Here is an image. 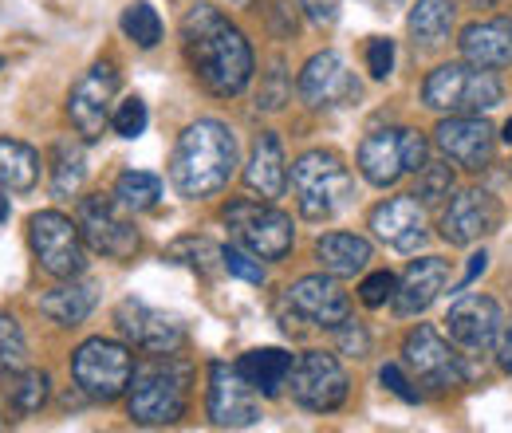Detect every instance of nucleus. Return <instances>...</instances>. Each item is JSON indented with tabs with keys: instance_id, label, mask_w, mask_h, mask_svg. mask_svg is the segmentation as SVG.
Segmentation results:
<instances>
[{
	"instance_id": "50",
	"label": "nucleus",
	"mask_w": 512,
	"mask_h": 433,
	"mask_svg": "<svg viewBox=\"0 0 512 433\" xmlns=\"http://www.w3.org/2000/svg\"><path fill=\"white\" fill-rule=\"evenodd\" d=\"M371 4H390V0H371Z\"/></svg>"
},
{
	"instance_id": "19",
	"label": "nucleus",
	"mask_w": 512,
	"mask_h": 433,
	"mask_svg": "<svg viewBox=\"0 0 512 433\" xmlns=\"http://www.w3.org/2000/svg\"><path fill=\"white\" fill-rule=\"evenodd\" d=\"M284 304L292 308L296 319H304V323H312V327H331V331L351 315V300H347L339 276H331V272L296 280V284L288 288Z\"/></svg>"
},
{
	"instance_id": "52",
	"label": "nucleus",
	"mask_w": 512,
	"mask_h": 433,
	"mask_svg": "<svg viewBox=\"0 0 512 433\" xmlns=\"http://www.w3.org/2000/svg\"><path fill=\"white\" fill-rule=\"evenodd\" d=\"M0 67H4V60H0Z\"/></svg>"
},
{
	"instance_id": "48",
	"label": "nucleus",
	"mask_w": 512,
	"mask_h": 433,
	"mask_svg": "<svg viewBox=\"0 0 512 433\" xmlns=\"http://www.w3.org/2000/svg\"><path fill=\"white\" fill-rule=\"evenodd\" d=\"M461 4H465V8H493L497 0H461Z\"/></svg>"
},
{
	"instance_id": "51",
	"label": "nucleus",
	"mask_w": 512,
	"mask_h": 433,
	"mask_svg": "<svg viewBox=\"0 0 512 433\" xmlns=\"http://www.w3.org/2000/svg\"><path fill=\"white\" fill-rule=\"evenodd\" d=\"M237 4H249V0H237Z\"/></svg>"
},
{
	"instance_id": "16",
	"label": "nucleus",
	"mask_w": 512,
	"mask_h": 433,
	"mask_svg": "<svg viewBox=\"0 0 512 433\" xmlns=\"http://www.w3.org/2000/svg\"><path fill=\"white\" fill-rule=\"evenodd\" d=\"M296 91L308 107L316 111H331V107H351L359 99V79L355 71L347 67V60L339 52H316L312 60L304 63L300 79H296Z\"/></svg>"
},
{
	"instance_id": "31",
	"label": "nucleus",
	"mask_w": 512,
	"mask_h": 433,
	"mask_svg": "<svg viewBox=\"0 0 512 433\" xmlns=\"http://www.w3.org/2000/svg\"><path fill=\"white\" fill-rule=\"evenodd\" d=\"M166 260L186 264V268L201 272V276H213L217 268H225V248L213 245L209 237H182V241H174V245L166 248Z\"/></svg>"
},
{
	"instance_id": "5",
	"label": "nucleus",
	"mask_w": 512,
	"mask_h": 433,
	"mask_svg": "<svg viewBox=\"0 0 512 433\" xmlns=\"http://www.w3.org/2000/svg\"><path fill=\"white\" fill-rule=\"evenodd\" d=\"M292 193L308 221H331L351 205L355 182L335 150H308L292 162Z\"/></svg>"
},
{
	"instance_id": "49",
	"label": "nucleus",
	"mask_w": 512,
	"mask_h": 433,
	"mask_svg": "<svg viewBox=\"0 0 512 433\" xmlns=\"http://www.w3.org/2000/svg\"><path fill=\"white\" fill-rule=\"evenodd\" d=\"M501 138H505V142H509V146H512V119H509V123H505V130H501Z\"/></svg>"
},
{
	"instance_id": "25",
	"label": "nucleus",
	"mask_w": 512,
	"mask_h": 433,
	"mask_svg": "<svg viewBox=\"0 0 512 433\" xmlns=\"http://www.w3.org/2000/svg\"><path fill=\"white\" fill-rule=\"evenodd\" d=\"M99 304V288L91 284V280H64L60 288H52V292H44L40 296V311L52 319V323H60V327H79L91 311Z\"/></svg>"
},
{
	"instance_id": "29",
	"label": "nucleus",
	"mask_w": 512,
	"mask_h": 433,
	"mask_svg": "<svg viewBox=\"0 0 512 433\" xmlns=\"http://www.w3.org/2000/svg\"><path fill=\"white\" fill-rule=\"evenodd\" d=\"M40 182V154L28 142L0 138V189L28 193Z\"/></svg>"
},
{
	"instance_id": "3",
	"label": "nucleus",
	"mask_w": 512,
	"mask_h": 433,
	"mask_svg": "<svg viewBox=\"0 0 512 433\" xmlns=\"http://www.w3.org/2000/svg\"><path fill=\"white\" fill-rule=\"evenodd\" d=\"M193 367L178 355H154L130 378L127 410L138 426H174L190 406Z\"/></svg>"
},
{
	"instance_id": "42",
	"label": "nucleus",
	"mask_w": 512,
	"mask_h": 433,
	"mask_svg": "<svg viewBox=\"0 0 512 433\" xmlns=\"http://www.w3.org/2000/svg\"><path fill=\"white\" fill-rule=\"evenodd\" d=\"M402 146H406V170L418 174L430 162V142L422 130H402Z\"/></svg>"
},
{
	"instance_id": "7",
	"label": "nucleus",
	"mask_w": 512,
	"mask_h": 433,
	"mask_svg": "<svg viewBox=\"0 0 512 433\" xmlns=\"http://www.w3.org/2000/svg\"><path fill=\"white\" fill-rule=\"evenodd\" d=\"M130 209L111 193H91L79 201V233H83V245L95 248L99 256H111V260H130L138 252V229L127 217Z\"/></svg>"
},
{
	"instance_id": "22",
	"label": "nucleus",
	"mask_w": 512,
	"mask_h": 433,
	"mask_svg": "<svg viewBox=\"0 0 512 433\" xmlns=\"http://www.w3.org/2000/svg\"><path fill=\"white\" fill-rule=\"evenodd\" d=\"M461 60L485 71H501L512 63V20L509 16H493V20H473L461 40Z\"/></svg>"
},
{
	"instance_id": "38",
	"label": "nucleus",
	"mask_w": 512,
	"mask_h": 433,
	"mask_svg": "<svg viewBox=\"0 0 512 433\" xmlns=\"http://www.w3.org/2000/svg\"><path fill=\"white\" fill-rule=\"evenodd\" d=\"M335 343H339V351L351 355V359H367V355H371V331H367L359 319H351V315L335 327Z\"/></svg>"
},
{
	"instance_id": "35",
	"label": "nucleus",
	"mask_w": 512,
	"mask_h": 433,
	"mask_svg": "<svg viewBox=\"0 0 512 433\" xmlns=\"http://www.w3.org/2000/svg\"><path fill=\"white\" fill-rule=\"evenodd\" d=\"M0 371H28V339H24L20 323H16V315H0Z\"/></svg>"
},
{
	"instance_id": "8",
	"label": "nucleus",
	"mask_w": 512,
	"mask_h": 433,
	"mask_svg": "<svg viewBox=\"0 0 512 433\" xmlns=\"http://www.w3.org/2000/svg\"><path fill=\"white\" fill-rule=\"evenodd\" d=\"M28 241H32V252L40 260V268L56 280H75L83 276L87 268V252H83V233L79 225L56 213V209H40L32 213L28 221Z\"/></svg>"
},
{
	"instance_id": "41",
	"label": "nucleus",
	"mask_w": 512,
	"mask_h": 433,
	"mask_svg": "<svg viewBox=\"0 0 512 433\" xmlns=\"http://www.w3.org/2000/svg\"><path fill=\"white\" fill-rule=\"evenodd\" d=\"M367 71H371V79H386L394 71V40L390 36H371V44H367Z\"/></svg>"
},
{
	"instance_id": "26",
	"label": "nucleus",
	"mask_w": 512,
	"mask_h": 433,
	"mask_svg": "<svg viewBox=\"0 0 512 433\" xmlns=\"http://www.w3.org/2000/svg\"><path fill=\"white\" fill-rule=\"evenodd\" d=\"M316 256H320L323 272L347 280V276H363L375 252H371V245L363 237H355V233H327V237L316 241Z\"/></svg>"
},
{
	"instance_id": "13",
	"label": "nucleus",
	"mask_w": 512,
	"mask_h": 433,
	"mask_svg": "<svg viewBox=\"0 0 512 433\" xmlns=\"http://www.w3.org/2000/svg\"><path fill=\"white\" fill-rule=\"evenodd\" d=\"M501 327H505L501 304L485 292H461L446 315L449 343L461 347L465 355H489L501 339Z\"/></svg>"
},
{
	"instance_id": "1",
	"label": "nucleus",
	"mask_w": 512,
	"mask_h": 433,
	"mask_svg": "<svg viewBox=\"0 0 512 433\" xmlns=\"http://www.w3.org/2000/svg\"><path fill=\"white\" fill-rule=\"evenodd\" d=\"M182 52L197 83L217 99H237L253 83V48L245 32L213 4H193L182 16Z\"/></svg>"
},
{
	"instance_id": "39",
	"label": "nucleus",
	"mask_w": 512,
	"mask_h": 433,
	"mask_svg": "<svg viewBox=\"0 0 512 433\" xmlns=\"http://www.w3.org/2000/svg\"><path fill=\"white\" fill-rule=\"evenodd\" d=\"M225 272L237 276V280H249V284H264V264H260V256H253L249 248H241V245L225 248Z\"/></svg>"
},
{
	"instance_id": "32",
	"label": "nucleus",
	"mask_w": 512,
	"mask_h": 433,
	"mask_svg": "<svg viewBox=\"0 0 512 433\" xmlns=\"http://www.w3.org/2000/svg\"><path fill=\"white\" fill-rule=\"evenodd\" d=\"M115 197L127 205L130 213H146V209H154L158 197H162V178H158V174H146V170H127V174H119V182H115Z\"/></svg>"
},
{
	"instance_id": "34",
	"label": "nucleus",
	"mask_w": 512,
	"mask_h": 433,
	"mask_svg": "<svg viewBox=\"0 0 512 433\" xmlns=\"http://www.w3.org/2000/svg\"><path fill=\"white\" fill-rule=\"evenodd\" d=\"M48 390H52V378H48V371H20V374H16V382L8 386L12 410H16V414H36V410H44Z\"/></svg>"
},
{
	"instance_id": "30",
	"label": "nucleus",
	"mask_w": 512,
	"mask_h": 433,
	"mask_svg": "<svg viewBox=\"0 0 512 433\" xmlns=\"http://www.w3.org/2000/svg\"><path fill=\"white\" fill-rule=\"evenodd\" d=\"M83 178H87L83 146L75 138H60L52 146V193L56 197H75L83 189Z\"/></svg>"
},
{
	"instance_id": "14",
	"label": "nucleus",
	"mask_w": 512,
	"mask_h": 433,
	"mask_svg": "<svg viewBox=\"0 0 512 433\" xmlns=\"http://www.w3.org/2000/svg\"><path fill=\"white\" fill-rule=\"evenodd\" d=\"M209 422L217 430H249L260 422V398L253 382L229 363H209Z\"/></svg>"
},
{
	"instance_id": "6",
	"label": "nucleus",
	"mask_w": 512,
	"mask_h": 433,
	"mask_svg": "<svg viewBox=\"0 0 512 433\" xmlns=\"http://www.w3.org/2000/svg\"><path fill=\"white\" fill-rule=\"evenodd\" d=\"M71 378L75 386L95 402H115L130 390L134 378V355L127 343L115 339H87L71 355Z\"/></svg>"
},
{
	"instance_id": "43",
	"label": "nucleus",
	"mask_w": 512,
	"mask_h": 433,
	"mask_svg": "<svg viewBox=\"0 0 512 433\" xmlns=\"http://www.w3.org/2000/svg\"><path fill=\"white\" fill-rule=\"evenodd\" d=\"M379 378H383L386 390H390V394H398L402 402H418V398H422V394H418V390L406 382V374H402V367H398V363H386L383 371H379Z\"/></svg>"
},
{
	"instance_id": "17",
	"label": "nucleus",
	"mask_w": 512,
	"mask_h": 433,
	"mask_svg": "<svg viewBox=\"0 0 512 433\" xmlns=\"http://www.w3.org/2000/svg\"><path fill=\"white\" fill-rule=\"evenodd\" d=\"M497 229H501V201L489 189H461L442 209V241L446 245H477L481 237H489Z\"/></svg>"
},
{
	"instance_id": "15",
	"label": "nucleus",
	"mask_w": 512,
	"mask_h": 433,
	"mask_svg": "<svg viewBox=\"0 0 512 433\" xmlns=\"http://www.w3.org/2000/svg\"><path fill=\"white\" fill-rule=\"evenodd\" d=\"M115 327L127 343H134L138 351H150V355H178L186 347V323L170 311L142 304V300H123L115 308Z\"/></svg>"
},
{
	"instance_id": "11",
	"label": "nucleus",
	"mask_w": 512,
	"mask_h": 433,
	"mask_svg": "<svg viewBox=\"0 0 512 433\" xmlns=\"http://www.w3.org/2000/svg\"><path fill=\"white\" fill-rule=\"evenodd\" d=\"M115 95H119V71L111 63H95L67 95V119L83 142L103 138L115 115Z\"/></svg>"
},
{
	"instance_id": "36",
	"label": "nucleus",
	"mask_w": 512,
	"mask_h": 433,
	"mask_svg": "<svg viewBox=\"0 0 512 433\" xmlns=\"http://www.w3.org/2000/svg\"><path fill=\"white\" fill-rule=\"evenodd\" d=\"M414 197H418L426 209L449 201V197H453V170H449V162H426V166L418 170Z\"/></svg>"
},
{
	"instance_id": "47",
	"label": "nucleus",
	"mask_w": 512,
	"mask_h": 433,
	"mask_svg": "<svg viewBox=\"0 0 512 433\" xmlns=\"http://www.w3.org/2000/svg\"><path fill=\"white\" fill-rule=\"evenodd\" d=\"M8 213H12V205H8V189H0V225L8 221Z\"/></svg>"
},
{
	"instance_id": "18",
	"label": "nucleus",
	"mask_w": 512,
	"mask_h": 433,
	"mask_svg": "<svg viewBox=\"0 0 512 433\" xmlns=\"http://www.w3.org/2000/svg\"><path fill=\"white\" fill-rule=\"evenodd\" d=\"M434 146L457 170H485L493 162V130L481 115H446L434 130Z\"/></svg>"
},
{
	"instance_id": "23",
	"label": "nucleus",
	"mask_w": 512,
	"mask_h": 433,
	"mask_svg": "<svg viewBox=\"0 0 512 433\" xmlns=\"http://www.w3.org/2000/svg\"><path fill=\"white\" fill-rule=\"evenodd\" d=\"M359 174L371 182V186H394L406 170V146H402V130H375L363 138L359 146Z\"/></svg>"
},
{
	"instance_id": "33",
	"label": "nucleus",
	"mask_w": 512,
	"mask_h": 433,
	"mask_svg": "<svg viewBox=\"0 0 512 433\" xmlns=\"http://www.w3.org/2000/svg\"><path fill=\"white\" fill-rule=\"evenodd\" d=\"M123 32H127V40H134L138 48H158V40H162V20H158V12L146 4V0H134L123 8Z\"/></svg>"
},
{
	"instance_id": "21",
	"label": "nucleus",
	"mask_w": 512,
	"mask_h": 433,
	"mask_svg": "<svg viewBox=\"0 0 512 433\" xmlns=\"http://www.w3.org/2000/svg\"><path fill=\"white\" fill-rule=\"evenodd\" d=\"M446 280H449V264L442 256H418V260H410V268L402 272L398 292L390 300L394 315H402V319L422 315V311L446 292Z\"/></svg>"
},
{
	"instance_id": "9",
	"label": "nucleus",
	"mask_w": 512,
	"mask_h": 433,
	"mask_svg": "<svg viewBox=\"0 0 512 433\" xmlns=\"http://www.w3.org/2000/svg\"><path fill=\"white\" fill-rule=\"evenodd\" d=\"M225 225L233 229V241L241 248H249L260 260H280L288 256V248L296 241L292 233V217L272 209V205H260V201H229L225 209Z\"/></svg>"
},
{
	"instance_id": "45",
	"label": "nucleus",
	"mask_w": 512,
	"mask_h": 433,
	"mask_svg": "<svg viewBox=\"0 0 512 433\" xmlns=\"http://www.w3.org/2000/svg\"><path fill=\"white\" fill-rule=\"evenodd\" d=\"M497 363H501V371L512 374V319L501 327V339H497Z\"/></svg>"
},
{
	"instance_id": "2",
	"label": "nucleus",
	"mask_w": 512,
	"mask_h": 433,
	"mask_svg": "<svg viewBox=\"0 0 512 433\" xmlns=\"http://www.w3.org/2000/svg\"><path fill=\"white\" fill-rule=\"evenodd\" d=\"M237 174V134L217 119H197L178 134L170 158V182L182 197L201 201L229 186Z\"/></svg>"
},
{
	"instance_id": "10",
	"label": "nucleus",
	"mask_w": 512,
	"mask_h": 433,
	"mask_svg": "<svg viewBox=\"0 0 512 433\" xmlns=\"http://www.w3.org/2000/svg\"><path fill=\"white\" fill-rule=\"evenodd\" d=\"M402 363L406 371L414 374V382H422L426 390H453L465 382V367H461V355L442 339L438 327L430 323H418L406 343H402Z\"/></svg>"
},
{
	"instance_id": "12",
	"label": "nucleus",
	"mask_w": 512,
	"mask_h": 433,
	"mask_svg": "<svg viewBox=\"0 0 512 433\" xmlns=\"http://www.w3.org/2000/svg\"><path fill=\"white\" fill-rule=\"evenodd\" d=\"M288 382H292V398H296L304 410H312V414H331V410H339V406L347 402V394H351L347 371H343L339 359L327 355V351H304V355L296 359L292 374H288Z\"/></svg>"
},
{
	"instance_id": "46",
	"label": "nucleus",
	"mask_w": 512,
	"mask_h": 433,
	"mask_svg": "<svg viewBox=\"0 0 512 433\" xmlns=\"http://www.w3.org/2000/svg\"><path fill=\"white\" fill-rule=\"evenodd\" d=\"M485 264H489V256L485 252H477V256H469V268H465V280H461V288H469L481 272H485Z\"/></svg>"
},
{
	"instance_id": "4",
	"label": "nucleus",
	"mask_w": 512,
	"mask_h": 433,
	"mask_svg": "<svg viewBox=\"0 0 512 433\" xmlns=\"http://www.w3.org/2000/svg\"><path fill=\"white\" fill-rule=\"evenodd\" d=\"M422 103L438 115H489L505 103V87L493 71L473 63H442L422 83Z\"/></svg>"
},
{
	"instance_id": "44",
	"label": "nucleus",
	"mask_w": 512,
	"mask_h": 433,
	"mask_svg": "<svg viewBox=\"0 0 512 433\" xmlns=\"http://www.w3.org/2000/svg\"><path fill=\"white\" fill-rule=\"evenodd\" d=\"M300 4H304V12H308L312 24L327 28V24L339 20V4H343V0H300Z\"/></svg>"
},
{
	"instance_id": "28",
	"label": "nucleus",
	"mask_w": 512,
	"mask_h": 433,
	"mask_svg": "<svg viewBox=\"0 0 512 433\" xmlns=\"http://www.w3.org/2000/svg\"><path fill=\"white\" fill-rule=\"evenodd\" d=\"M457 24V8L453 0H418L406 16V28H410V40L422 44V48H438L446 44L449 32Z\"/></svg>"
},
{
	"instance_id": "37",
	"label": "nucleus",
	"mask_w": 512,
	"mask_h": 433,
	"mask_svg": "<svg viewBox=\"0 0 512 433\" xmlns=\"http://www.w3.org/2000/svg\"><path fill=\"white\" fill-rule=\"evenodd\" d=\"M111 126L119 138H138L146 130V103L138 95H130L123 103H115V115H111Z\"/></svg>"
},
{
	"instance_id": "24",
	"label": "nucleus",
	"mask_w": 512,
	"mask_h": 433,
	"mask_svg": "<svg viewBox=\"0 0 512 433\" xmlns=\"http://www.w3.org/2000/svg\"><path fill=\"white\" fill-rule=\"evenodd\" d=\"M245 186L260 193V201H276L288 186V162H284V146L272 130H264L253 142V158L245 166Z\"/></svg>"
},
{
	"instance_id": "27",
	"label": "nucleus",
	"mask_w": 512,
	"mask_h": 433,
	"mask_svg": "<svg viewBox=\"0 0 512 433\" xmlns=\"http://www.w3.org/2000/svg\"><path fill=\"white\" fill-rule=\"evenodd\" d=\"M292 355L288 351H280V347H260V351H249V355H241V363H237V371L245 374L249 382H253L256 394H264V398H276L284 386H288V374H292Z\"/></svg>"
},
{
	"instance_id": "20",
	"label": "nucleus",
	"mask_w": 512,
	"mask_h": 433,
	"mask_svg": "<svg viewBox=\"0 0 512 433\" xmlns=\"http://www.w3.org/2000/svg\"><path fill=\"white\" fill-rule=\"evenodd\" d=\"M371 233L394 252H418L426 245V205L414 193L386 197L371 209Z\"/></svg>"
},
{
	"instance_id": "40",
	"label": "nucleus",
	"mask_w": 512,
	"mask_h": 433,
	"mask_svg": "<svg viewBox=\"0 0 512 433\" xmlns=\"http://www.w3.org/2000/svg\"><path fill=\"white\" fill-rule=\"evenodd\" d=\"M394 292H398V280H394V272H371V276H363V284H359V300L367 304V308H386L390 300H394Z\"/></svg>"
}]
</instances>
